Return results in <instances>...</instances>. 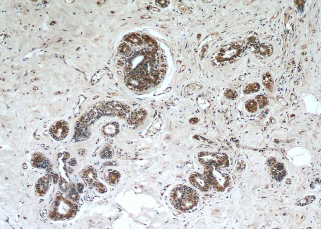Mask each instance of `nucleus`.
<instances>
[{
    "label": "nucleus",
    "instance_id": "412c9836",
    "mask_svg": "<svg viewBox=\"0 0 321 229\" xmlns=\"http://www.w3.org/2000/svg\"><path fill=\"white\" fill-rule=\"evenodd\" d=\"M149 7V9H151V10L153 11H160L159 9H158L156 8H154V7H150L151 8H150L149 7Z\"/></svg>",
    "mask_w": 321,
    "mask_h": 229
},
{
    "label": "nucleus",
    "instance_id": "7ed1b4c3",
    "mask_svg": "<svg viewBox=\"0 0 321 229\" xmlns=\"http://www.w3.org/2000/svg\"><path fill=\"white\" fill-rule=\"evenodd\" d=\"M69 126L67 122L60 121L56 122L51 127L50 133L52 137L56 140H62L68 135Z\"/></svg>",
    "mask_w": 321,
    "mask_h": 229
},
{
    "label": "nucleus",
    "instance_id": "cd10ccee",
    "mask_svg": "<svg viewBox=\"0 0 321 229\" xmlns=\"http://www.w3.org/2000/svg\"><path fill=\"white\" fill-rule=\"evenodd\" d=\"M32 1V2H37V1H37V0H36V1H35V0H32V1Z\"/></svg>",
    "mask_w": 321,
    "mask_h": 229
},
{
    "label": "nucleus",
    "instance_id": "6ab92c4d",
    "mask_svg": "<svg viewBox=\"0 0 321 229\" xmlns=\"http://www.w3.org/2000/svg\"><path fill=\"white\" fill-rule=\"evenodd\" d=\"M189 122L192 125H196L199 122V120L197 118H194L189 120Z\"/></svg>",
    "mask_w": 321,
    "mask_h": 229
},
{
    "label": "nucleus",
    "instance_id": "f8f14e48",
    "mask_svg": "<svg viewBox=\"0 0 321 229\" xmlns=\"http://www.w3.org/2000/svg\"><path fill=\"white\" fill-rule=\"evenodd\" d=\"M224 96L226 98L229 99H234L237 96V94L236 91L231 89L226 90L224 92Z\"/></svg>",
    "mask_w": 321,
    "mask_h": 229
},
{
    "label": "nucleus",
    "instance_id": "4468645a",
    "mask_svg": "<svg viewBox=\"0 0 321 229\" xmlns=\"http://www.w3.org/2000/svg\"><path fill=\"white\" fill-rule=\"evenodd\" d=\"M96 189L97 191L100 193H104L106 191V188L102 184L99 182L95 184Z\"/></svg>",
    "mask_w": 321,
    "mask_h": 229
},
{
    "label": "nucleus",
    "instance_id": "393cba45",
    "mask_svg": "<svg viewBox=\"0 0 321 229\" xmlns=\"http://www.w3.org/2000/svg\"><path fill=\"white\" fill-rule=\"evenodd\" d=\"M307 45H303V46H302V48H302V49H305V48H307Z\"/></svg>",
    "mask_w": 321,
    "mask_h": 229
},
{
    "label": "nucleus",
    "instance_id": "f257e3e1",
    "mask_svg": "<svg viewBox=\"0 0 321 229\" xmlns=\"http://www.w3.org/2000/svg\"><path fill=\"white\" fill-rule=\"evenodd\" d=\"M245 46L243 42H234L223 46L212 56L211 61L213 66L221 67L228 63H233L241 56Z\"/></svg>",
    "mask_w": 321,
    "mask_h": 229
},
{
    "label": "nucleus",
    "instance_id": "aec40b11",
    "mask_svg": "<svg viewBox=\"0 0 321 229\" xmlns=\"http://www.w3.org/2000/svg\"><path fill=\"white\" fill-rule=\"evenodd\" d=\"M285 23H287L288 22V21H289V15L288 13H286V14L285 15Z\"/></svg>",
    "mask_w": 321,
    "mask_h": 229
},
{
    "label": "nucleus",
    "instance_id": "b1692460",
    "mask_svg": "<svg viewBox=\"0 0 321 229\" xmlns=\"http://www.w3.org/2000/svg\"><path fill=\"white\" fill-rule=\"evenodd\" d=\"M278 14V12L277 13H276L274 15L273 17V18L271 20V22L272 21H273V19L277 16Z\"/></svg>",
    "mask_w": 321,
    "mask_h": 229
},
{
    "label": "nucleus",
    "instance_id": "9b49d317",
    "mask_svg": "<svg viewBox=\"0 0 321 229\" xmlns=\"http://www.w3.org/2000/svg\"><path fill=\"white\" fill-rule=\"evenodd\" d=\"M256 99L259 103L260 108H261L265 107L268 103L267 98L264 96L259 95L256 97Z\"/></svg>",
    "mask_w": 321,
    "mask_h": 229
},
{
    "label": "nucleus",
    "instance_id": "bb28decb",
    "mask_svg": "<svg viewBox=\"0 0 321 229\" xmlns=\"http://www.w3.org/2000/svg\"><path fill=\"white\" fill-rule=\"evenodd\" d=\"M55 24H56V22H55V21H52V23H51L50 25H52V26H53V25H55Z\"/></svg>",
    "mask_w": 321,
    "mask_h": 229
},
{
    "label": "nucleus",
    "instance_id": "f03ea898",
    "mask_svg": "<svg viewBox=\"0 0 321 229\" xmlns=\"http://www.w3.org/2000/svg\"><path fill=\"white\" fill-rule=\"evenodd\" d=\"M170 200L178 209L188 211L197 205L198 197L196 192L191 188L180 186L172 192Z\"/></svg>",
    "mask_w": 321,
    "mask_h": 229
},
{
    "label": "nucleus",
    "instance_id": "0eeeda50",
    "mask_svg": "<svg viewBox=\"0 0 321 229\" xmlns=\"http://www.w3.org/2000/svg\"><path fill=\"white\" fill-rule=\"evenodd\" d=\"M100 156L102 158H112L114 156V151L110 146H106L101 151Z\"/></svg>",
    "mask_w": 321,
    "mask_h": 229
},
{
    "label": "nucleus",
    "instance_id": "5701e85b",
    "mask_svg": "<svg viewBox=\"0 0 321 229\" xmlns=\"http://www.w3.org/2000/svg\"><path fill=\"white\" fill-rule=\"evenodd\" d=\"M141 18H142L148 19L150 18V17L149 16H148V15H144L143 16H142V17Z\"/></svg>",
    "mask_w": 321,
    "mask_h": 229
},
{
    "label": "nucleus",
    "instance_id": "39448f33",
    "mask_svg": "<svg viewBox=\"0 0 321 229\" xmlns=\"http://www.w3.org/2000/svg\"><path fill=\"white\" fill-rule=\"evenodd\" d=\"M263 84L265 86L266 88L270 91L272 90L273 81L269 73L267 72L263 75Z\"/></svg>",
    "mask_w": 321,
    "mask_h": 229
},
{
    "label": "nucleus",
    "instance_id": "6e6552de",
    "mask_svg": "<svg viewBox=\"0 0 321 229\" xmlns=\"http://www.w3.org/2000/svg\"><path fill=\"white\" fill-rule=\"evenodd\" d=\"M246 109L250 112H255L257 109V104L255 100L250 99L246 102L245 105Z\"/></svg>",
    "mask_w": 321,
    "mask_h": 229
},
{
    "label": "nucleus",
    "instance_id": "c85d7f7f",
    "mask_svg": "<svg viewBox=\"0 0 321 229\" xmlns=\"http://www.w3.org/2000/svg\"><path fill=\"white\" fill-rule=\"evenodd\" d=\"M112 94H113V95H114V96H117V94H115V93H112Z\"/></svg>",
    "mask_w": 321,
    "mask_h": 229
},
{
    "label": "nucleus",
    "instance_id": "20e7f679",
    "mask_svg": "<svg viewBox=\"0 0 321 229\" xmlns=\"http://www.w3.org/2000/svg\"><path fill=\"white\" fill-rule=\"evenodd\" d=\"M120 177V174L116 170H109L104 174L106 181L111 186L117 185L119 182Z\"/></svg>",
    "mask_w": 321,
    "mask_h": 229
},
{
    "label": "nucleus",
    "instance_id": "9d476101",
    "mask_svg": "<svg viewBox=\"0 0 321 229\" xmlns=\"http://www.w3.org/2000/svg\"><path fill=\"white\" fill-rule=\"evenodd\" d=\"M202 87V85L196 84H191L188 85L185 88V92L188 94H191L194 91L198 90L200 89Z\"/></svg>",
    "mask_w": 321,
    "mask_h": 229
},
{
    "label": "nucleus",
    "instance_id": "ddd939ff",
    "mask_svg": "<svg viewBox=\"0 0 321 229\" xmlns=\"http://www.w3.org/2000/svg\"><path fill=\"white\" fill-rule=\"evenodd\" d=\"M118 50L120 53L123 54H127L130 51V48L129 46L125 43L122 44L118 48Z\"/></svg>",
    "mask_w": 321,
    "mask_h": 229
},
{
    "label": "nucleus",
    "instance_id": "a211bd4d",
    "mask_svg": "<svg viewBox=\"0 0 321 229\" xmlns=\"http://www.w3.org/2000/svg\"><path fill=\"white\" fill-rule=\"evenodd\" d=\"M208 45H206L204 46V48H203L202 50L201 51V54H200V56H201V58H204L205 56V55H206L207 51H208Z\"/></svg>",
    "mask_w": 321,
    "mask_h": 229
},
{
    "label": "nucleus",
    "instance_id": "4be33fe9",
    "mask_svg": "<svg viewBox=\"0 0 321 229\" xmlns=\"http://www.w3.org/2000/svg\"><path fill=\"white\" fill-rule=\"evenodd\" d=\"M117 63H118V65L120 66H122L123 65V62L121 60H118L117 61Z\"/></svg>",
    "mask_w": 321,
    "mask_h": 229
},
{
    "label": "nucleus",
    "instance_id": "f3484780",
    "mask_svg": "<svg viewBox=\"0 0 321 229\" xmlns=\"http://www.w3.org/2000/svg\"><path fill=\"white\" fill-rule=\"evenodd\" d=\"M295 5L296 7L298 8H302L304 3H305V1H295Z\"/></svg>",
    "mask_w": 321,
    "mask_h": 229
},
{
    "label": "nucleus",
    "instance_id": "a878e982",
    "mask_svg": "<svg viewBox=\"0 0 321 229\" xmlns=\"http://www.w3.org/2000/svg\"><path fill=\"white\" fill-rule=\"evenodd\" d=\"M204 1V2H206V3H210L212 2V1H211V0H210V1H209V0H208V1H206V0H205V1Z\"/></svg>",
    "mask_w": 321,
    "mask_h": 229
},
{
    "label": "nucleus",
    "instance_id": "2eb2a0df",
    "mask_svg": "<svg viewBox=\"0 0 321 229\" xmlns=\"http://www.w3.org/2000/svg\"><path fill=\"white\" fill-rule=\"evenodd\" d=\"M178 8L181 11H183L184 12L186 13H192V11L188 7L186 6V5H184L180 4L178 6Z\"/></svg>",
    "mask_w": 321,
    "mask_h": 229
},
{
    "label": "nucleus",
    "instance_id": "423d86ee",
    "mask_svg": "<svg viewBox=\"0 0 321 229\" xmlns=\"http://www.w3.org/2000/svg\"><path fill=\"white\" fill-rule=\"evenodd\" d=\"M260 86L257 82L252 83L246 86L244 90V93L245 94L255 92L259 90Z\"/></svg>",
    "mask_w": 321,
    "mask_h": 229
},
{
    "label": "nucleus",
    "instance_id": "1a4fd4ad",
    "mask_svg": "<svg viewBox=\"0 0 321 229\" xmlns=\"http://www.w3.org/2000/svg\"><path fill=\"white\" fill-rule=\"evenodd\" d=\"M315 199V197L313 196H307L299 200L296 203V205L299 206H303L308 205L312 203Z\"/></svg>",
    "mask_w": 321,
    "mask_h": 229
},
{
    "label": "nucleus",
    "instance_id": "dca6fc26",
    "mask_svg": "<svg viewBox=\"0 0 321 229\" xmlns=\"http://www.w3.org/2000/svg\"><path fill=\"white\" fill-rule=\"evenodd\" d=\"M156 1L157 2H156V3H158V6L160 7H166L170 3L169 1Z\"/></svg>",
    "mask_w": 321,
    "mask_h": 229
}]
</instances>
